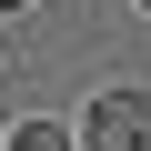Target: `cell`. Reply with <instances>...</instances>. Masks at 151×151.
Returning <instances> with one entry per match:
<instances>
[{"mask_svg": "<svg viewBox=\"0 0 151 151\" xmlns=\"http://www.w3.org/2000/svg\"><path fill=\"white\" fill-rule=\"evenodd\" d=\"M141 10H151V0H141Z\"/></svg>", "mask_w": 151, "mask_h": 151, "instance_id": "cell-4", "label": "cell"}, {"mask_svg": "<svg viewBox=\"0 0 151 151\" xmlns=\"http://www.w3.org/2000/svg\"><path fill=\"white\" fill-rule=\"evenodd\" d=\"M20 10H30V0H0V20H20Z\"/></svg>", "mask_w": 151, "mask_h": 151, "instance_id": "cell-3", "label": "cell"}, {"mask_svg": "<svg viewBox=\"0 0 151 151\" xmlns=\"http://www.w3.org/2000/svg\"><path fill=\"white\" fill-rule=\"evenodd\" d=\"M70 131H81V151H151V91H131V81L121 91H91Z\"/></svg>", "mask_w": 151, "mask_h": 151, "instance_id": "cell-1", "label": "cell"}, {"mask_svg": "<svg viewBox=\"0 0 151 151\" xmlns=\"http://www.w3.org/2000/svg\"><path fill=\"white\" fill-rule=\"evenodd\" d=\"M0 151H81V131L50 121V111H30V121H10V141H0Z\"/></svg>", "mask_w": 151, "mask_h": 151, "instance_id": "cell-2", "label": "cell"}]
</instances>
